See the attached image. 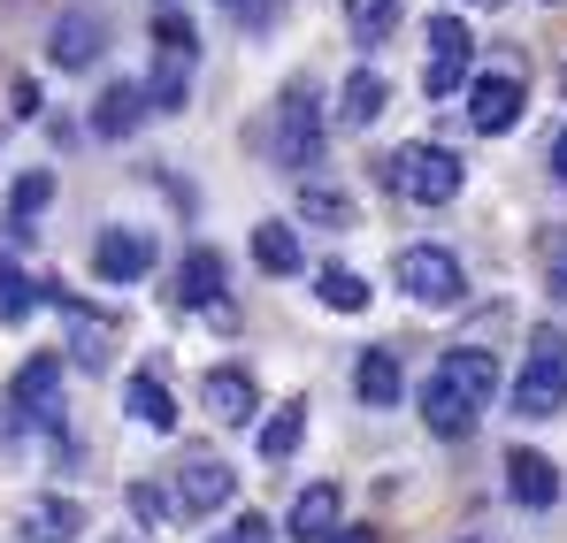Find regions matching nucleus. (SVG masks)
Wrapping results in <instances>:
<instances>
[{
	"label": "nucleus",
	"instance_id": "nucleus-1",
	"mask_svg": "<svg viewBox=\"0 0 567 543\" xmlns=\"http://www.w3.org/2000/svg\"><path fill=\"white\" fill-rule=\"evenodd\" d=\"M491 398H498V361L483 345H453L445 361L430 367V383H422V421L437 437H468Z\"/></svg>",
	"mask_w": 567,
	"mask_h": 543
},
{
	"label": "nucleus",
	"instance_id": "nucleus-2",
	"mask_svg": "<svg viewBox=\"0 0 567 543\" xmlns=\"http://www.w3.org/2000/svg\"><path fill=\"white\" fill-rule=\"evenodd\" d=\"M567 406V337L560 330H537L529 337V361L514 375V414L522 421H553Z\"/></svg>",
	"mask_w": 567,
	"mask_h": 543
},
{
	"label": "nucleus",
	"instance_id": "nucleus-3",
	"mask_svg": "<svg viewBox=\"0 0 567 543\" xmlns=\"http://www.w3.org/2000/svg\"><path fill=\"white\" fill-rule=\"evenodd\" d=\"M461 154H445V146H399L391 161H383V184L399 191V199H414V207H445V199H461Z\"/></svg>",
	"mask_w": 567,
	"mask_h": 543
},
{
	"label": "nucleus",
	"instance_id": "nucleus-4",
	"mask_svg": "<svg viewBox=\"0 0 567 543\" xmlns=\"http://www.w3.org/2000/svg\"><path fill=\"white\" fill-rule=\"evenodd\" d=\"M322 161V92L284 85L277 100V169H315Z\"/></svg>",
	"mask_w": 567,
	"mask_h": 543
},
{
	"label": "nucleus",
	"instance_id": "nucleus-5",
	"mask_svg": "<svg viewBox=\"0 0 567 543\" xmlns=\"http://www.w3.org/2000/svg\"><path fill=\"white\" fill-rule=\"evenodd\" d=\"M391 275H399V291L414 306H461V291H468V275H461V261L445 246H406L391 261Z\"/></svg>",
	"mask_w": 567,
	"mask_h": 543
},
{
	"label": "nucleus",
	"instance_id": "nucleus-6",
	"mask_svg": "<svg viewBox=\"0 0 567 543\" xmlns=\"http://www.w3.org/2000/svg\"><path fill=\"white\" fill-rule=\"evenodd\" d=\"M8 421L23 429H54L62 421V353H31L8 383Z\"/></svg>",
	"mask_w": 567,
	"mask_h": 543
},
{
	"label": "nucleus",
	"instance_id": "nucleus-7",
	"mask_svg": "<svg viewBox=\"0 0 567 543\" xmlns=\"http://www.w3.org/2000/svg\"><path fill=\"white\" fill-rule=\"evenodd\" d=\"M468 62H475V31L461 15H437L430 23V62H422V92L430 100H453V92L468 85Z\"/></svg>",
	"mask_w": 567,
	"mask_h": 543
},
{
	"label": "nucleus",
	"instance_id": "nucleus-8",
	"mask_svg": "<svg viewBox=\"0 0 567 543\" xmlns=\"http://www.w3.org/2000/svg\"><path fill=\"white\" fill-rule=\"evenodd\" d=\"M522 107H529V92H522L514 70H483V77H468V123L483 130V138H506V130L522 123Z\"/></svg>",
	"mask_w": 567,
	"mask_h": 543
},
{
	"label": "nucleus",
	"instance_id": "nucleus-9",
	"mask_svg": "<svg viewBox=\"0 0 567 543\" xmlns=\"http://www.w3.org/2000/svg\"><path fill=\"white\" fill-rule=\"evenodd\" d=\"M107 54V15L100 8H62L54 31H47V62L54 70H93Z\"/></svg>",
	"mask_w": 567,
	"mask_h": 543
},
{
	"label": "nucleus",
	"instance_id": "nucleus-10",
	"mask_svg": "<svg viewBox=\"0 0 567 543\" xmlns=\"http://www.w3.org/2000/svg\"><path fill=\"white\" fill-rule=\"evenodd\" d=\"M39 299H47V306H62V322H70V361H78V367H107L115 322H107V314H93V306H78V299H70L62 283H47Z\"/></svg>",
	"mask_w": 567,
	"mask_h": 543
},
{
	"label": "nucleus",
	"instance_id": "nucleus-11",
	"mask_svg": "<svg viewBox=\"0 0 567 543\" xmlns=\"http://www.w3.org/2000/svg\"><path fill=\"white\" fill-rule=\"evenodd\" d=\"M506 498L529 505V513L560 505V467H553L545 452H529V445H514V452H506Z\"/></svg>",
	"mask_w": 567,
	"mask_h": 543
},
{
	"label": "nucleus",
	"instance_id": "nucleus-12",
	"mask_svg": "<svg viewBox=\"0 0 567 543\" xmlns=\"http://www.w3.org/2000/svg\"><path fill=\"white\" fill-rule=\"evenodd\" d=\"M230 490H238V474L215 452H199V459L177 467V513H215V505H230Z\"/></svg>",
	"mask_w": 567,
	"mask_h": 543
},
{
	"label": "nucleus",
	"instance_id": "nucleus-13",
	"mask_svg": "<svg viewBox=\"0 0 567 543\" xmlns=\"http://www.w3.org/2000/svg\"><path fill=\"white\" fill-rule=\"evenodd\" d=\"M192 62H199V46H162V54H154V77H146V115H185Z\"/></svg>",
	"mask_w": 567,
	"mask_h": 543
},
{
	"label": "nucleus",
	"instance_id": "nucleus-14",
	"mask_svg": "<svg viewBox=\"0 0 567 543\" xmlns=\"http://www.w3.org/2000/svg\"><path fill=\"white\" fill-rule=\"evenodd\" d=\"M93 269H100V283H138V275L154 269V238L146 230H100Z\"/></svg>",
	"mask_w": 567,
	"mask_h": 543
},
{
	"label": "nucleus",
	"instance_id": "nucleus-15",
	"mask_svg": "<svg viewBox=\"0 0 567 543\" xmlns=\"http://www.w3.org/2000/svg\"><path fill=\"white\" fill-rule=\"evenodd\" d=\"M199 398H207V414H215L223 429L254 421V406H261V390H254V375H246V367H215V375L199 383Z\"/></svg>",
	"mask_w": 567,
	"mask_h": 543
},
{
	"label": "nucleus",
	"instance_id": "nucleus-16",
	"mask_svg": "<svg viewBox=\"0 0 567 543\" xmlns=\"http://www.w3.org/2000/svg\"><path fill=\"white\" fill-rule=\"evenodd\" d=\"M291 543H330L338 536V482H307L299 498H291Z\"/></svg>",
	"mask_w": 567,
	"mask_h": 543
},
{
	"label": "nucleus",
	"instance_id": "nucleus-17",
	"mask_svg": "<svg viewBox=\"0 0 567 543\" xmlns=\"http://www.w3.org/2000/svg\"><path fill=\"white\" fill-rule=\"evenodd\" d=\"M146 123V85H107L93 100V138H131Z\"/></svg>",
	"mask_w": 567,
	"mask_h": 543
},
{
	"label": "nucleus",
	"instance_id": "nucleus-18",
	"mask_svg": "<svg viewBox=\"0 0 567 543\" xmlns=\"http://www.w3.org/2000/svg\"><path fill=\"white\" fill-rule=\"evenodd\" d=\"M353 390H361V406H399V390H406V375H399V353L369 345V353L353 361Z\"/></svg>",
	"mask_w": 567,
	"mask_h": 543
},
{
	"label": "nucleus",
	"instance_id": "nucleus-19",
	"mask_svg": "<svg viewBox=\"0 0 567 543\" xmlns=\"http://www.w3.org/2000/svg\"><path fill=\"white\" fill-rule=\"evenodd\" d=\"M47 199H54V169L16 177V191H8V230H16V238H31V230H39V215H47Z\"/></svg>",
	"mask_w": 567,
	"mask_h": 543
},
{
	"label": "nucleus",
	"instance_id": "nucleus-20",
	"mask_svg": "<svg viewBox=\"0 0 567 543\" xmlns=\"http://www.w3.org/2000/svg\"><path fill=\"white\" fill-rule=\"evenodd\" d=\"M177 299L185 306H223V253H185V269H177Z\"/></svg>",
	"mask_w": 567,
	"mask_h": 543
},
{
	"label": "nucleus",
	"instance_id": "nucleus-21",
	"mask_svg": "<svg viewBox=\"0 0 567 543\" xmlns=\"http://www.w3.org/2000/svg\"><path fill=\"white\" fill-rule=\"evenodd\" d=\"M123 390H131V414H138L146 429H177V398H169V383H162L154 367H138Z\"/></svg>",
	"mask_w": 567,
	"mask_h": 543
},
{
	"label": "nucleus",
	"instance_id": "nucleus-22",
	"mask_svg": "<svg viewBox=\"0 0 567 543\" xmlns=\"http://www.w3.org/2000/svg\"><path fill=\"white\" fill-rule=\"evenodd\" d=\"M78 529H85V513L62 505V498H39V505L23 513V543H78Z\"/></svg>",
	"mask_w": 567,
	"mask_h": 543
},
{
	"label": "nucleus",
	"instance_id": "nucleus-23",
	"mask_svg": "<svg viewBox=\"0 0 567 543\" xmlns=\"http://www.w3.org/2000/svg\"><path fill=\"white\" fill-rule=\"evenodd\" d=\"M383 100H391V85H383L377 70H353V77H346V92H338V115H346L353 130H369V123L383 115Z\"/></svg>",
	"mask_w": 567,
	"mask_h": 543
},
{
	"label": "nucleus",
	"instance_id": "nucleus-24",
	"mask_svg": "<svg viewBox=\"0 0 567 543\" xmlns=\"http://www.w3.org/2000/svg\"><path fill=\"white\" fill-rule=\"evenodd\" d=\"M299 437H307V398H284L277 414L261 421V459H269V467L291 459V452H299Z\"/></svg>",
	"mask_w": 567,
	"mask_h": 543
},
{
	"label": "nucleus",
	"instance_id": "nucleus-25",
	"mask_svg": "<svg viewBox=\"0 0 567 543\" xmlns=\"http://www.w3.org/2000/svg\"><path fill=\"white\" fill-rule=\"evenodd\" d=\"M254 261H261L269 275H299V261H307V253H299L291 222H261V230H254Z\"/></svg>",
	"mask_w": 567,
	"mask_h": 543
},
{
	"label": "nucleus",
	"instance_id": "nucleus-26",
	"mask_svg": "<svg viewBox=\"0 0 567 543\" xmlns=\"http://www.w3.org/2000/svg\"><path fill=\"white\" fill-rule=\"evenodd\" d=\"M315 299H322L330 314H361V306H369V275H353V269L330 261V269L315 275Z\"/></svg>",
	"mask_w": 567,
	"mask_h": 543
},
{
	"label": "nucleus",
	"instance_id": "nucleus-27",
	"mask_svg": "<svg viewBox=\"0 0 567 543\" xmlns=\"http://www.w3.org/2000/svg\"><path fill=\"white\" fill-rule=\"evenodd\" d=\"M346 23H353L361 46H383L399 31V0H346Z\"/></svg>",
	"mask_w": 567,
	"mask_h": 543
},
{
	"label": "nucleus",
	"instance_id": "nucleus-28",
	"mask_svg": "<svg viewBox=\"0 0 567 543\" xmlns=\"http://www.w3.org/2000/svg\"><path fill=\"white\" fill-rule=\"evenodd\" d=\"M299 215H307L315 230H353V199L330 191V184H307V191H299Z\"/></svg>",
	"mask_w": 567,
	"mask_h": 543
},
{
	"label": "nucleus",
	"instance_id": "nucleus-29",
	"mask_svg": "<svg viewBox=\"0 0 567 543\" xmlns=\"http://www.w3.org/2000/svg\"><path fill=\"white\" fill-rule=\"evenodd\" d=\"M31 306H39V283L16 269V261H0V322H23Z\"/></svg>",
	"mask_w": 567,
	"mask_h": 543
},
{
	"label": "nucleus",
	"instance_id": "nucleus-30",
	"mask_svg": "<svg viewBox=\"0 0 567 543\" xmlns=\"http://www.w3.org/2000/svg\"><path fill=\"white\" fill-rule=\"evenodd\" d=\"M545 283H553V299H567V230L545 238Z\"/></svg>",
	"mask_w": 567,
	"mask_h": 543
},
{
	"label": "nucleus",
	"instance_id": "nucleus-31",
	"mask_svg": "<svg viewBox=\"0 0 567 543\" xmlns=\"http://www.w3.org/2000/svg\"><path fill=\"white\" fill-rule=\"evenodd\" d=\"M215 543H277V529H269L261 513H246V521H230V529H223Z\"/></svg>",
	"mask_w": 567,
	"mask_h": 543
},
{
	"label": "nucleus",
	"instance_id": "nucleus-32",
	"mask_svg": "<svg viewBox=\"0 0 567 543\" xmlns=\"http://www.w3.org/2000/svg\"><path fill=\"white\" fill-rule=\"evenodd\" d=\"M154 46H199V39H192L185 15H162V23H154Z\"/></svg>",
	"mask_w": 567,
	"mask_h": 543
},
{
	"label": "nucleus",
	"instance_id": "nucleus-33",
	"mask_svg": "<svg viewBox=\"0 0 567 543\" xmlns=\"http://www.w3.org/2000/svg\"><path fill=\"white\" fill-rule=\"evenodd\" d=\"M8 100H16V123H31V115H39V85H31V77H16Z\"/></svg>",
	"mask_w": 567,
	"mask_h": 543
},
{
	"label": "nucleus",
	"instance_id": "nucleus-34",
	"mask_svg": "<svg viewBox=\"0 0 567 543\" xmlns=\"http://www.w3.org/2000/svg\"><path fill=\"white\" fill-rule=\"evenodd\" d=\"M223 15H238V23H269V0H223Z\"/></svg>",
	"mask_w": 567,
	"mask_h": 543
},
{
	"label": "nucleus",
	"instance_id": "nucleus-35",
	"mask_svg": "<svg viewBox=\"0 0 567 543\" xmlns=\"http://www.w3.org/2000/svg\"><path fill=\"white\" fill-rule=\"evenodd\" d=\"M553 177L567 184V130H560V138H553Z\"/></svg>",
	"mask_w": 567,
	"mask_h": 543
},
{
	"label": "nucleus",
	"instance_id": "nucleus-36",
	"mask_svg": "<svg viewBox=\"0 0 567 543\" xmlns=\"http://www.w3.org/2000/svg\"><path fill=\"white\" fill-rule=\"evenodd\" d=\"M330 543H377V529H338Z\"/></svg>",
	"mask_w": 567,
	"mask_h": 543
},
{
	"label": "nucleus",
	"instance_id": "nucleus-37",
	"mask_svg": "<svg viewBox=\"0 0 567 543\" xmlns=\"http://www.w3.org/2000/svg\"><path fill=\"white\" fill-rule=\"evenodd\" d=\"M560 85H567V77H560Z\"/></svg>",
	"mask_w": 567,
	"mask_h": 543
}]
</instances>
